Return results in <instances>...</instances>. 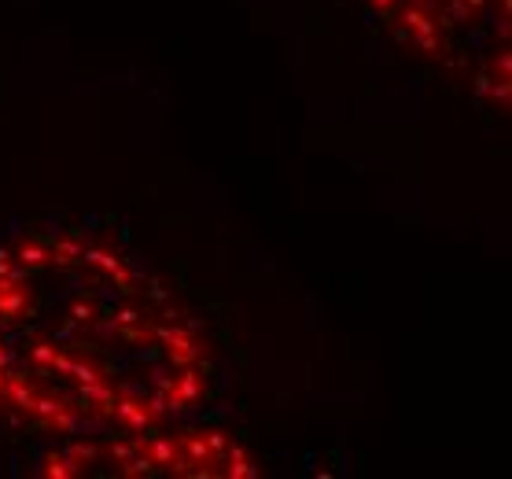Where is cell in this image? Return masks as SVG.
<instances>
[{
	"label": "cell",
	"mask_w": 512,
	"mask_h": 479,
	"mask_svg": "<svg viewBox=\"0 0 512 479\" xmlns=\"http://www.w3.org/2000/svg\"><path fill=\"white\" fill-rule=\"evenodd\" d=\"M37 472L56 479H251L258 465L225 432L159 424L52 446Z\"/></svg>",
	"instance_id": "obj_3"
},
{
	"label": "cell",
	"mask_w": 512,
	"mask_h": 479,
	"mask_svg": "<svg viewBox=\"0 0 512 479\" xmlns=\"http://www.w3.org/2000/svg\"><path fill=\"white\" fill-rule=\"evenodd\" d=\"M214 373L199 317L148 266L74 233L0 244V428L70 443L181 424Z\"/></svg>",
	"instance_id": "obj_1"
},
{
	"label": "cell",
	"mask_w": 512,
	"mask_h": 479,
	"mask_svg": "<svg viewBox=\"0 0 512 479\" xmlns=\"http://www.w3.org/2000/svg\"><path fill=\"white\" fill-rule=\"evenodd\" d=\"M380 23L479 100L509 107L512 0H369Z\"/></svg>",
	"instance_id": "obj_2"
}]
</instances>
